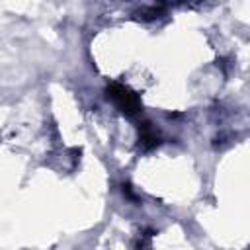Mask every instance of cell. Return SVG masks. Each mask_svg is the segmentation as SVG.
Here are the masks:
<instances>
[{"label":"cell","instance_id":"6da1fadb","mask_svg":"<svg viewBox=\"0 0 250 250\" xmlns=\"http://www.w3.org/2000/svg\"><path fill=\"white\" fill-rule=\"evenodd\" d=\"M107 96L127 113V115H133V113H137L139 109H141V105H139V98H137V94H133L127 86H121V84H111L109 88H107Z\"/></svg>","mask_w":250,"mask_h":250}]
</instances>
